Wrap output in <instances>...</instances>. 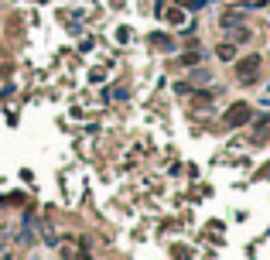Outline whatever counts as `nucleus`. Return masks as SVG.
<instances>
[{"instance_id": "obj_7", "label": "nucleus", "mask_w": 270, "mask_h": 260, "mask_svg": "<svg viewBox=\"0 0 270 260\" xmlns=\"http://www.w3.org/2000/svg\"><path fill=\"white\" fill-rule=\"evenodd\" d=\"M181 65H199V52H185V55H181Z\"/></svg>"}, {"instance_id": "obj_4", "label": "nucleus", "mask_w": 270, "mask_h": 260, "mask_svg": "<svg viewBox=\"0 0 270 260\" xmlns=\"http://www.w3.org/2000/svg\"><path fill=\"white\" fill-rule=\"evenodd\" d=\"M215 55L223 58V62H233V58H236V45H219V48H215Z\"/></svg>"}, {"instance_id": "obj_8", "label": "nucleus", "mask_w": 270, "mask_h": 260, "mask_svg": "<svg viewBox=\"0 0 270 260\" xmlns=\"http://www.w3.org/2000/svg\"><path fill=\"white\" fill-rule=\"evenodd\" d=\"M233 41H236V45H243V41H250V31H247V28H236V34H233Z\"/></svg>"}, {"instance_id": "obj_1", "label": "nucleus", "mask_w": 270, "mask_h": 260, "mask_svg": "<svg viewBox=\"0 0 270 260\" xmlns=\"http://www.w3.org/2000/svg\"><path fill=\"white\" fill-rule=\"evenodd\" d=\"M250 116H253L250 103H233V106L223 113V124L226 127H243V124H250Z\"/></svg>"}, {"instance_id": "obj_6", "label": "nucleus", "mask_w": 270, "mask_h": 260, "mask_svg": "<svg viewBox=\"0 0 270 260\" xmlns=\"http://www.w3.org/2000/svg\"><path fill=\"white\" fill-rule=\"evenodd\" d=\"M151 41H154L158 48H171V38H168V34H151Z\"/></svg>"}, {"instance_id": "obj_10", "label": "nucleus", "mask_w": 270, "mask_h": 260, "mask_svg": "<svg viewBox=\"0 0 270 260\" xmlns=\"http://www.w3.org/2000/svg\"><path fill=\"white\" fill-rule=\"evenodd\" d=\"M72 260H92V257H89V250L82 247V250H79V253H76V257H72Z\"/></svg>"}, {"instance_id": "obj_2", "label": "nucleus", "mask_w": 270, "mask_h": 260, "mask_svg": "<svg viewBox=\"0 0 270 260\" xmlns=\"http://www.w3.org/2000/svg\"><path fill=\"white\" fill-rule=\"evenodd\" d=\"M260 76V55H247L236 62V79L239 82H253Z\"/></svg>"}, {"instance_id": "obj_11", "label": "nucleus", "mask_w": 270, "mask_h": 260, "mask_svg": "<svg viewBox=\"0 0 270 260\" xmlns=\"http://www.w3.org/2000/svg\"><path fill=\"white\" fill-rule=\"evenodd\" d=\"M178 4H191V0H178Z\"/></svg>"}, {"instance_id": "obj_9", "label": "nucleus", "mask_w": 270, "mask_h": 260, "mask_svg": "<svg viewBox=\"0 0 270 260\" xmlns=\"http://www.w3.org/2000/svg\"><path fill=\"white\" fill-rule=\"evenodd\" d=\"M168 21H175V24H181V21H185V11H168Z\"/></svg>"}, {"instance_id": "obj_5", "label": "nucleus", "mask_w": 270, "mask_h": 260, "mask_svg": "<svg viewBox=\"0 0 270 260\" xmlns=\"http://www.w3.org/2000/svg\"><path fill=\"white\" fill-rule=\"evenodd\" d=\"M205 82H212V72H205V68H199V72L191 76V86H205Z\"/></svg>"}, {"instance_id": "obj_3", "label": "nucleus", "mask_w": 270, "mask_h": 260, "mask_svg": "<svg viewBox=\"0 0 270 260\" xmlns=\"http://www.w3.org/2000/svg\"><path fill=\"white\" fill-rule=\"evenodd\" d=\"M243 24V11H226L223 14V28L226 31H233V28H239Z\"/></svg>"}]
</instances>
